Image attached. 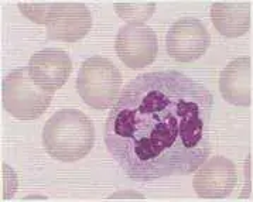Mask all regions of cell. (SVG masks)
I'll use <instances>...</instances> for the list:
<instances>
[{
	"label": "cell",
	"mask_w": 253,
	"mask_h": 202,
	"mask_svg": "<svg viewBox=\"0 0 253 202\" xmlns=\"http://www.w3.org/2000/svg\"><path fill=\"white\" fill-rule=\"evenodd\" d=\"M116 14L127 23L143 24L153 16L156 3H118L113 4Z\"/></svg>",
	"instance_id": "12"
},
{
	"label": "cell",
	"mask_w": 253,
	"mask_h": 202,
	"mask_svg": "<svg viewBox=\"0 0 253 202\" xmlns=\"http://www.w3.org/2000/svg\"><path fill=\"white\" fill-rule=\"evenodd\" d=\"M122 74L111 60L95 55L82 62L77 77V91L89 108L108 109L121 91Z\"/></svg>",
	"instance_id": "3"
},
{
	"label": "cell",
	"mask_w": 253,
	"mask_h": 202,
	"mask_svg": "<svg viewBox=\"0 0 253 202\" xmlns=\"http://www.w3.org/2000/svg\"><path fill=\"white\" fill-rule=\"evenodd\" d=\"M42 24L48 40L77 42L91 30L92 16L82 3H48Z\"/></svg>",
	"instance_id": "5"
},
{
	"label": "cell",
	"mask_w": 253,
	"mask_h": 202,
	"mask_svg": "<svg viewBox=\"0 0 253 202\" xmlns=\"http://www.w3.org/2000/svg\"><path fill=\"white\" fill-rule=\"evenodd\" d=\"M219 91L228 103L249 106L252 102V67L249 57L231 61L221 72Z\"/></svg>",
	"instance_id": "10"
},
{
	"label": "cell",
	"mask_w": 253,
	"mask_h": 202,
	"mask_svg": "<svg viewBox=\"0 0 253 202\" xmlns=\"http://www.w3.org/2000/svg\"><path fill=\"white\" fill-rule=\"evenodd\" d=\"M27 68L31 80L40 88L55 92L68 81L72 71V61L65 51L45 48L31 55Z\"/></svg>",
	"instance_id": "9"
},
{
	"label": "cell",
	"mask_w": 253,
	"mask_h": 202,
	"mask_svg": "<svg viewBox=\"0 0 253 202\" xmlns=\"http://www.w3.org/2000/svg\"><path fill=\"white\" fill-rule=\"evenodd\" d=\"M95 143L91 119L78 109L55 112L42 129V146L52 159L74 162L86 157Z\"/></svg>",
	"instance_id": "2"
},
{
	"label": "cell",
	"mask_w": 253,
	"mask_h": 202,
	"mask_svg": "<svg viewBox=\"0 0 253 202\" xmlns=\"http://www.w3.org/2000/svg\"><path fill=\"white\" fill-rule=\"evenodd\" d=\"M54 92L44 91L31 80L29 68L11 71L1 83V101L7 113L20 121L39 119L52 101Z\"/></svg>",
	"instance_id": "4"
},
{
	"label": "cell",
	"mask_w": 253,
	"mask_h": 202,
	"mask_svg": "<svg viewBox=\"0 0 253 202\" xmlns=\"http://www.w3.org/2000/svg\"><path fill=\"white\" fill-rule=\"evenodd\" d=\"M211 20L213 27L225 37H241L251 27V3H213Z\"/></svg>",
	"instance_id": "11"
},
{
	"label": "cell",
	"mask_w": 253,
	"mask_h": 202,
	"mask_svg": "<svg viewBox=\"0 0 253 202\" xmlns=\"http://www.w3.org/2000/svg\"><path fill=\"white\" fill-rule=\"evenodd\" d=\"M211 91L175 70L130 81L105 123V146L133 181L190 175L211 154Z\"/></svg>",
	"instance_id": "1"
},
{
	"label": "cell",
	"mask_w": 253,
	"mask_h": 202,
	"mask_svg": "<svg viewBox=\"0 0 253 202\" xmlns=\"http://www.w3.org/2000/svg\"><path fill=\"white\" fill-rule=\"evenodd\" d=\"M211 45V36L203 21L182 17L174 21L166 37L169 55L178 62L200 60Z\"/></svg>",
	"instance_id": "7"
},
{
	"label": "cell",
	"mask_w": 253,
	"mask_h": 202,
	"mask_svg": "<svg viewBox=\"0 0 253 202\" xmlns=\"http://www.w3.org/2000/svg\"><path fill=\"white\" fill-rule=\"evenodd\" d=\"M236 181L235 164L223 156H215L200 165L194 177L193 188L200 198L221 200L231 195Z\"/></svg>",
	"instance_id": "8"
},
{
	"label": "cell",
	"mask_w": 253,
	"mask_h": 202,
	"mask_svg": "<svg viewBox=\"0 0 253 202\" xmlns=\"http://www.w3.org/2000/svg\"><path fill=\"white\" fill-rule=\"evenodd\" d=\"M115 48L118 57L127 68L142 70L152 65L157 57V36L146 24L127 23L118 33Z\"/></svg>",
	"instance_id": "6"
}]
</instances>
